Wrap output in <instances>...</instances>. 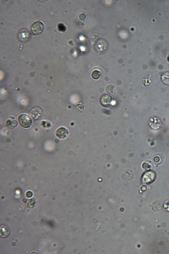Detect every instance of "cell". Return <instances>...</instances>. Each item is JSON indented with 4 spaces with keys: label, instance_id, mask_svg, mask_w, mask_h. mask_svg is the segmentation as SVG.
<instances>
[{
    "label": "cell",
    "instance_id": "cell-12",
    "mask_svg": "<svg viewBox=\"0 0 169 254\" xmlns=\"http://www.w3.org/2000/svg\"><path fill=\"white\" fill-rule=\"evenodd\" d=\"M18 125V122L17 120H13L12 122H10L9 125H11L12 127H15L17 126Z\"/></svg>",
    "mask_w": 169,
    "mask_h": 254
},
{
    "label": "cell",
    "instance_id": "cell-9",
    "mask_svg": "<svg viewBox=\"0 0 169 254\" xmlns=\"http://www.w3.org/2000/svg\"><path fill=\"white\" fill-rule=\"evenodd\" d=\"M101 75V73L100 71L98 70H95L92 72L91 76L93 79L96 80L99 78Z\"/></svg>",
    "mask_w": 169,
    "mask_h": 254
},
{
    "label": "cell",
    "instance_id": "cell-5",
    "mask_svg": "<svg viewBox=\"0 0 169 254\" xmlns=\"http://www.w3.org/2000/svg\"><path fill=\"white\" fill-rule=\"evenodd\" d=\"M156 174L153 171H149L145 173L143 177L144 182L146 183H150L155 179Z\"/></svg>",
    "mask_w": 169,
    "mask_h": 254
},
{
    "label": "cell",
    "instance_id": "cell-4",
    "mask_svg": "<svg viewBox=\"0 0 169 254\" xmlns=\"http://www.w3.org/2000/svg\"><path fill=\"white\" fill-rule=\"evenodd\" d=\"M150 127L154 130H158L161 127L162 124L161 120L156 116H152L149 120Z\"/></svg>",
    "mask_w": 169,
    "mask_h": 254
},
{
    "label": "cell",
    "instance_id": "cell-10",
    "mask_svg": "<svg viewBox=\"0 0 169 254\" xmlns=\"http://www.w3.org/2000/svg\"><path fill=\"white\" fill-rule=\"evenodd\" d=\"M102 100H101V102L102 104H104L105 105H108L111 103V98L110 96H109L107 100H105V96L102 98Z\"/></svg>",
    "mask_w": 169,
    "mask_h": 254
},
{
    "label": "cell",
    "instance_id": "cell-13",
    "mask_svg": "<svg viewBox=\"0 0 169 254\" xmlns=\"http://www.w3.org/2000/svg\"><path fill=\"white\" fill-rule=\"evenodd\" d=\"M27 196L28 197H30L32 196V193L31 192H28L27 193Z\"/></svg>",
    "mask_w": 169,
    "mask_h": 254
},
{
    "label": "cell",
    "instance_id": "cell-7",
    "mask_svg": "<svg viewBox=\"0 0 169 254\" xmlns=\"http://www.w3.org/2000/svg\"><path fill=\"white\" fill-rule=\"evenodd\" d=\"M161 80L165 84L169 85V71L164 72L161 76Z\"/></svg>",
    "mask_w": 169,
    "mask_h": 254
},
{
    "label": "cell",
    "instance_id": "cell-11",
    "mask_svg": "<svg viewBox=\"0 0 169 254\" xmlns=\"http://www.w3.org/2000/svg\"><path fill=\"white\" fill-rule=\"evenodd\" d=\"M58 29L59 31L64 32L66 30V28L64 24H59L58 25Z\"/></svg>",
    "mask_w": 169,
    "mask_h": 254
},
{
    "label": "cell",
    "instance_id": "cell-1",
    "mask_svg": "<svg viewBox=\"0 0 169 254\" xmlns=\"http://www.w3.org/2000/svg\"><path fill=\"white\" fill-rule=\"evenodd\" d=\"M44 25L40 21H36L31 26V30L32 33L35 35H39L44 30Z\"/></svg>",
    "mask_w": 169,
    "mask_h": 254
},
{
    "label": "cell",
    "instance_id": "cell-2",
    "mask_svg": "<svg viewBox=\"0 0 169 254\" xmlns=\"http://www.w3.org/2000/svg\"><path fill=\"white\" fill-rule=\"evenodd\" d=\"M18 121L20 125L24 128L30 127L32 123L31 118L26 114L20 115L18 118Z\"/></svg>",
    "mask_w": 169,
    "mask_h": 254
},
{
    "label": "cell",
    "instance_id": "cell-3",
    "mask_svg": "<svg viewBox=\"0 0 169 254\" xmlns=\"http://www.w3.org/2000/svg\"><path fill=\"white\" fill-rule=\"evenodd\" d=\"M19 40L22 42H27L31 40V34L27 30L21 29L18 34Z\"/></svg>",
    "mask_w": 169,
    "mask_h": 254
},
{
    "label": "cell",
    "instance_id": "cell-6",
    "mask_svg": "<svg viewBox=\"0 0 169 254\" xmlns=\"http://www.w3.org/2000/svg\"><path fill=\"white\" fill-rule=\"evenodd\" d=\"M69 132L66 128L64 127L59 128L56 132V135L60 139H64L68 135Z\"/></svg>",
    "mask_w": 169,
    "mask_h": 254
},
{
    "label": "cell",
    "instance_id": "cell-8",
    "mask_svg": "<svg viewBox=\"0 0 169 254\" xmlns=\"http://www.w3.org/2000/svg\"><path fill=\"white\" fill-rule=\"evenodd\" d=\"M1 235L2 237H5L9 233V230L6 226L3 225L1 228Z\"/></svg>",
    "mask_w": 169,
    "mask_h": 254
}]
</instances>
